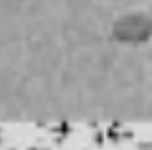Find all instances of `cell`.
<instances>
[{"label":"cell","instance_id":"obj_1","mask_svg":"<svg viewBox=\"0 0 152 150\" xmlns=\"http://www.w3.org/2000/svg\"><path fill=\"white\" fill-rule=\"evenodd\" d=\"M114 33L126 44H142L152 37V17L130 13L116 22Z\"/></svg>","mask_w":152,"mask_h":150}]
</instances>
